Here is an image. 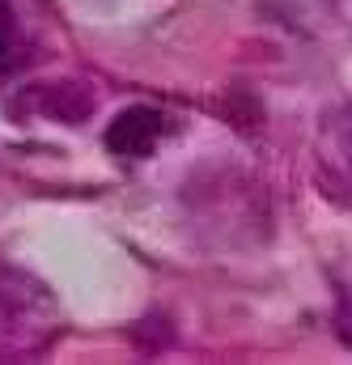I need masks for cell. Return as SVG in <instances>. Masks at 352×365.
Here are the masks:
<instances>
[{"mask_svg": "<svg viewBox=\"0 0 352 365\" xmlns=\"http://www.w3.org/2000/svg\"><path fill=\"white\" fill-rule=\"evenodd\" d=\"M9 47H13V9H9V0H0V64H4Z\"/></svg>", "mask_w": 352, "mask_h": 365, "instance_id": "cell-2", "label": "cell"}, {"mask_svg": "<svg viewBox=\"0 0 352 365\" xmlns=\"http://www.w3.org/2000/svg\"><path fill=\"white\" fill-rule=\"evenodd\" d=\"M157 136H162V115L153 106H132L115 115V123L106 128V145L119 158H149L157 149Z\"/></svg>", "mask_w": 352, "mask_h": 365, "instance_id": "cell-1", "label": "cell"}, {"mask_svg": "<svg viewBox=\"0 0 352 365\" xmlns=\"http://www.w3.org/2000/svg\"><path fill=\"white\" fill-rule=\"evenodd\" d=\"M336 327H340V340L352 349V289L340 297V314H336Z\"/></svg>", "mask_w": 352, "mask_h": 365, "instance_id": "cell-3", "label": "cell"}]
</instances>
